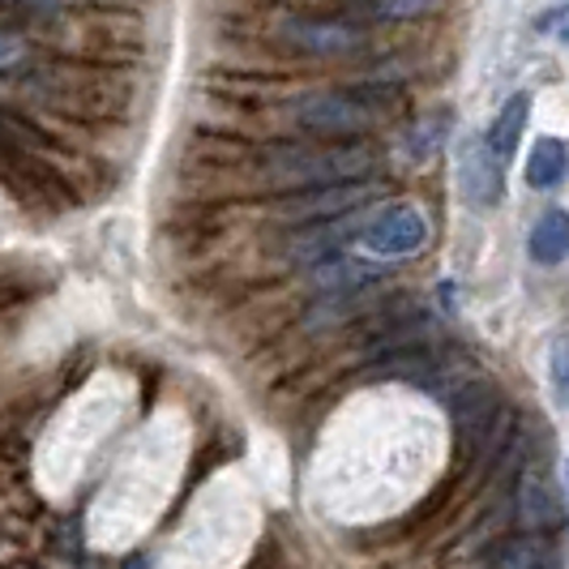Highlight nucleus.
Returning <instances> with one entry per match:
<instances>
[{"mask_svg": "<svg viewBox=\"0 0 569 569\" xmlns=\"http://www.w3.org/2000/svg\"><path fill=\"white\" fill-rule=\"evenodd\" d=\"M527 184L531 189H557L569 176V146L561 138H540V142L527 150Z\"/></svg>", "mask_w": 569, "mask_h": 569, "instance_id": "obj_9", "label": "nucleus"}, {"mask_svg": "<svg viewBox=\"0 0 569 569\" xmlns=\"http://www.w3.org/2000/svg\"><path fill=\"white\" fill-rule=\"evenodd\" d=\"M497 411H501V402H497V390L485 386V381H471V386H462L455 395V432L458 441H462V450H476L480 441H485L492 425H497Z\"/></svg>", "mask_w": 569, "mask_h": 569, "instance_id": "obj_7", "label": "nucleus"}, {"mask_svg": "<svg viewBox=\"0 0 569 569\" xmlns=\"http://www.w3.org/2000/svg\"><path fill=\"white\" fill-rule=\"evenodd\" d=\"M390 112L395 99L377 90H313L291 103V120L321 142H356Z\"/></svg>", "mask_w": 569, "mask_h": 569, "instance_id": "obj_2", "label": "nucleus"}, {"mask_svg": "<svg viewBox=\"0 0 569 569\" xmlns=\"http://www.w3.org/2000/svg\"><path fill=\"white\" fill-rule=\"evenodd\" d=\"M283 39L309 57H347L360 48V30L347 22H317V18H287Z\"/></svg>", "mask_w": 569, "mask_h": 569, "instance_id": "obj_6", "label": "nucleus"}, {"mask_svg": "<svg viewBox=\"0 0 569 569\" xmlns=\"http://www.w3.org/2000/svg\"><path fill=\"white\" fill-rule=\"evenodd\" d=\"M360 240L377 257H411L425 249L428 219L416 206H386V210H377L369 223H365Z\"/></svg>", "mask_w": 569, "mask_h": 569, "instance_id": "obj_4", "label": "nucleus"}, {"mask_svg": "<svg viewBox=\"0 0 569 569\" xmlns=\"http://www.w3.org/2000/svg\"><path fill=\"white\" fill-rule=\"evenodd\" d=\"M527 249H531V257H536L540 266H557V261H566L569 257V210H561V206L543 210L540 223L531 228Z\"/></svg>", "mask_w": 569, "mask_h": 569, "instance_id": "obj_10", "label": "nucleus"}, {"mask_svg": "<svg viewBox=\"0 0 569 569\" xmlns=\"http://www.w3.org/2000/svg\"><path fill=\"white\" fill-rule=\"evenodd\" d=\"M372 193H377V184H372V180L300 189V193H291L287 201H279V219L300 223V228H313V223H326V219H342L347 210H360Z\"/></svg>", "mask_w": 569, "mask_h": 569, "instance_id": "obj_3", "label": "nucleus"}, {"mask_svg": "<svg viewBox=\"0 0 569 569\" xmlns=\"http://www.w3.org/2000/svg\"><path fill=\"white\" fill-rule=\"evenodd\" d=\"M548 501H552L548 488L536 485V480H527V488H522V518H527L531 531H540V527H548V522L557 518V510H552Z\"/></svg>", "mask_w": 569, "mask_h": 569, "instance_id": "obj_11", "label": "nucleus"}, {"mask_svg": "<svg viewBox=\"0 0 569 569\" xmlns=\"http://www.w3.org/2000/svg\"><path fill=\"white\" fill-rule=\"evenodd\" d=\"M377 159L365 142H291L266 150L261 159V180L279 193H300V189H321V184H351L369 180Z\"/></svg>", "mask_w": 569, "mask_h": 569, "instance_id": "obj_1", "label": "nucleus"}, {"mask_svg": "<svg viewBox=\"0 0 569 569\" xmlns=\"http://www.w3.org/2000/svg\"><path fill=\"white\" fill-rule=\"evenodd\" d=\"M548 381H552V395L561 407H569V335L552 342V356H548Z\"/></svg>", "mask_w": 569, "mask_h": 569, "instance_id": "obj_12", "label": "nucleus"}, {"mask_svg": "<svg viewBox=\"0 0 569 569\" xmlns=\"http://www.w3.org/2000/svg\"><path fill=\"white\" fill-rule=\"evenodd\" d=\"M458 184L471 206L480 210H492L501 206V193H506V176H501V163L492 159V150L485 142H467L462 154H458Z\"/></svg>", "mask_w": 569, "mask_h": 569, "instance_id": "obj_5", "label": "nucleus"}, {"mask_svg": "<svg viewBox=\"0 0 569 569\" xmlns=\"http://www.w3.org/2000/svg\"><path fill=\"white\" fill-rule=\"evenodd\" d=\"M527 120H531V94H527V90L506 99V108L492 116V124H488V133H485V146L492 150V159H497L501 168L518 154V142H522V133H527Z\"/></svg>", "mask_w": 569, "mask_h": 569, "instance_id": "obj_8", "label": "nucleus"}, {"mask_svg": "<svg viewBox=\"0 0 569 569\" xmlns=\"http://www.w3.org/2000/svg\"><path fill=\"white\" fill-rule=\"evenodd\" d=\"M566 467H569V462H566ZM566 476H569V471H566Z\"/></svg>", "mask_w": 569, "mask_h": 569, "instance_id": "obj_13", "label": "nucleus"}]
</instances>
